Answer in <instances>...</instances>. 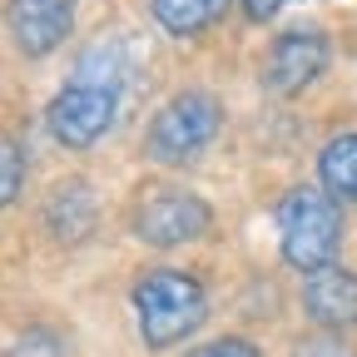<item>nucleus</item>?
<instances>
[{
  "mask_svg": "<svg viewBox=\"0 0 357 357\" xmlns=\"http://www.w3.org/2000/svg\"><path fill=\"white\" fill-rule=\"evenodd\" d=\"M218 124H223L218 100L204 95V89H184L154 114V124L144 134V154L164 169H184L218 139Z\"/></svg>",
  "mask_w": 357,
  "mask_h": 357,
  "instance_id": "obj_4",
  "label": "nucleus"
},
{
  "mask_svg": "<svg viewBox=\"0 0 357 357\" xmlns=\"http://www.w3.org/2000/svg\"><path fill=\"white\" fill-rule=\"evenodd\" d=\"M95 218H100V208H95V194H89L84 178H65V184L45 199V213H40L45 234L55 243H65V248L95 234Z\"/></svg>",
  "mask_w": 357,
  "mask_h": 357,
  "instance_id": "obj_9",
  "label": "nucleus"
},
{
  "mask_svg": "<svg viewBox=\"0 0 357 357\" xmlns=\"http://www.w3.org/2000/svg\"><path fill=\"white\" fill-rule=\"evenodd\" d=\"M303 312L318 328H333V333L352 328L357 323V273H352V268H337V263L307 273V283H303Z\"/></svg>",
  "mask_w": 357,
  "mask_h": 357,
  "instance_id": "obj_8",
  "label": "nucleus"
},
{
  "mask_svg": "<svg viewBox=\"0 0 357 357\" xmlns=\"http://www.w3.org/2000/svg\"><path fill=\"white\" fill-rule=\"evenodd\" d=\"M293 357H357V347H352V342H342V337L328 328V333H312V337H303Z\"/></svg>",
  "mask_w": 357,
  "mask_h": 357,
  "instance_id": "obj_12",
  "label": "nucleus"
},
{
  "mask_svg": "<svg viewBox=\"0 0 357 357\" xmlns=\"http://www.w3.org/2000/svg\"><path fill=\"white\" fill-rule=\"evenodd\" d=\"M10 357H65V352H60V337H55V333L30 328V333H20V337H15Z\"/></svg>",
  "mask_w": 357,
  "mask_h": 357,
  "instance_id": "obj_13",
  "label": "nucleus"
},
{
  "mask_svg": "<svg viewBox=\"0 0 357 357\" xmlns=\"http://www.w3.org/2000/svg\"><path fill=\"white\" fill-rule=\"evenodd\" d=\"M208 318V293L194 273H174V268H154L134 283V323H139L144 347H174L204 328Z\"/></svg>",
  "mask_w": 357,
  "mask_h": 357,
  "instance_id": "obj_2",
  "label": "nucleus"
},
{
  "mask_svg": "<svg viewBox=\"0 0 357 357\" xmlns=\"http://www.w3.org/2000/svg\"><path fill=\"white\" fill-rule=\"evenodd\" d=\"M318 178L337 204L357 208V134H333L328 149L318 154Z\"/></svg>",
  "mask_w": 357,
  "mask_h": 357,
  "instance_id": "obj_10",
  "label": "nucleus"
},
{
  "mask_svg": "<svg viewBox=\"0 0 357 357\" xmlns=\"http://www.w3.org/2000/svg\"><path fill=\"white\" fill-rule=\"evenodd\" d=\"M75 25V0H10V40L25 60H45Z\"/></svg>",
  "mask_w": 357,
  "mask_h": 357,
  "instance_id": "obj_7",
  "label": "nucleus"
},
{
  "mask_svg": "<svg viewBox=\"0 0 357 357\" xmlns=\"http://www.w3.org/2000/svg\"><path fill=\"white\" fill-rule=\"evenodd\" d=\"M189 357H258V347H253L248 337H218V342H204V347H194Z\"/></svg>",
  "mask_w": 357,
  "mask_h": 357,
  "instance_id": "obj_15",
  "label": "nucleus"
},
{
  "mask_svg": "<svg viewBox=\"0 0 357 357\" xmlns=\"http://www.w3.org/2000/svg\"><path fill=\"white\" fill-rule=\"evenodd\" d=\"M278 243L298 273H318L342 248V204L328 189H288L278 204Z\"/></svg>",
  "mask_w": 357,
  "mask_h": 357,
  "instance_id": "obj_3",
  "label": "nucleus"
},
{
  "mask_svg": "<svg viewBox=\"0 0 357 357\" xmlns=\"http://www.w3.org/2000/svg\"><path fill=\"white\" fill-rule=\"evenodd\" d=\"M229 15V0H154V20L164 35H199Z\"/></svg>",
  "mask_w": 357,
  "mask_h": 357,
  "instance_id": "obj_11",
  "label": "nucleus"
},
{
  "mask_svg": "<svg viewBox=\"0 0 357 357\" xmlns=\"http://www.w3.org/2000/svg\"><path fill=\"white\" fill-rule=\"evenodd\" d=\"M119 84H124V65H119V45L95 40L89 50L75 60V75L60 95L45 109L55 144L65 149H95L119 119Z\"/></svg>",
  "mask_w": 357,
  "mask_h": 357,
  "instance_id": "obj_1",
  "label": "nucleus"
},
{
  "mask_svg": "<svg viewBox=\"0 0 357 357\" xmlns=\"http://www.w3.org/2000/svg\"><path fill=\"white\" fill-rule=\"evenodd\" d=\"M283 6H288V0H243V15H248L253 25H263V20H273Z\"/></svg>",
  "mask_w": 357,
  "mask_h": 357,
  "instance_id": "obj_16",
  "label": "nucleus"
},
{
  "mask_svg": "<svg viewBox=\"0 0 357 357\" xmlns=\"http://www.w3.org/2000/svg\"><path fill=\"white\" fill-rule=\"evenodd\" d=\"M0 199L6 204H15L20 199V184H25V149H20V139H6V178H0Z\"/></svg>",
  "mask_w": 357,
  "mask_h": 357,
  "instance_id": "obj_14",
  "label": "nucleus"
},
{
  "mask_svg": "<svg viewBox=\"0 0 357 357\" xmlns=\"http://www.w3.org/2000/svg\"><path fill=\"white\" fill-rule=\"evenodd\" d=\"M323 65H328L323 30H288V35L273 40V50L263 60V84L273 95H298V89H307L323 75Z\"/></svg>",
  "mask_w": 357,
  "mask_h": 357,
  "instance_id": "obj_6",
  "label": "nucleus"
},
{
  "mask_svg": "<svg viewBox=\"0 0 357 357\" xmlns=\"http://www.w3.org/2000/svg\"><path fill=\"white\" fill-rule=\"evenodd\" d=\"M213 208L189 194V189H154L139 199L134 208V234H139L149 248H178V243H194L208 234Z\"/></svg>",
  "mask_w": 357,
  "mask_h": 357,
  "instance_id": "obj_5",
  "label": "nucleus"
}]
</instances>
